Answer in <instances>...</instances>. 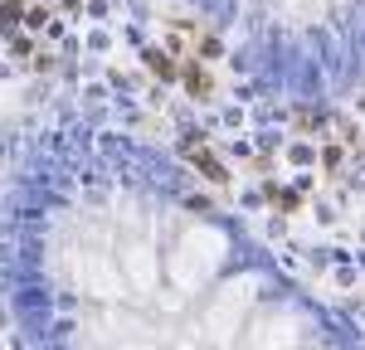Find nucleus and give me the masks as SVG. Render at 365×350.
Instances as JSON below:
<instances>
[{
  "label": "nucleus",
  "instance_id": "2",
  "mask_svg": "<svg viewBox=\"0 0 365 350\" xmlns=\"http://www.w3.org/2000/svg\"><path fill=\"white\" fill-rule=\"evenodd\" d=\"M146 69H151V73H161V78H176V64H171V54H166V49H151V54H146Z\"/></svg>",
  "mask_w": 365,
  "mask_h": 350
},
{
  "label": "nucleus",
  "instance_id": "3",
  "mask_svg": "<svg viewBox=\"0 0 365 350\" xmlns=\"http://www.w3.org/2000/svg\"><path fill=\"white\" fill-rule=\"evenodd\" d=\"M185 88L195 97H204V93H210V73H204V69H185Z\"/></svg>",
  "mask_w": 365,
  "mask_h": 350
},
{
  "label": "nucleus",
  "instance_id": "1",
  "mask_svg": "<svg viewBox=\"0 0 365 350\" xmlns=\"http://www.w3.org/2000/svg\"><path fill=\"white\" fill-rule=\"evenodd\" d=\"M190 161H195V165H200L204 175H210V180H229V175H224V165H220V161H215L210 151H204V146H190Z\"/></svg>",
  "mask_w": 365,
  "mask_h": 350
}]
</instances>
